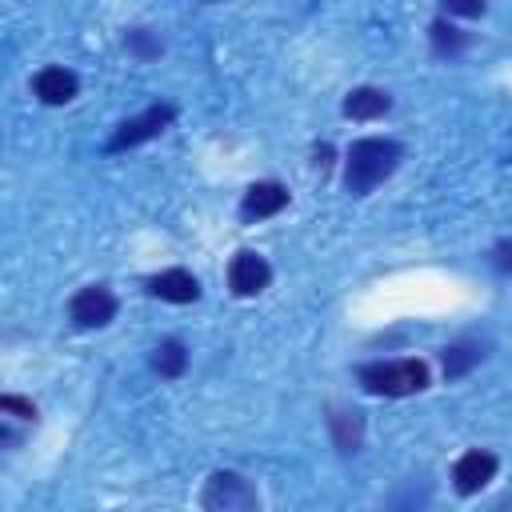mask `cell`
<instances>
[{
	"instance_id": "cell-13",
	"label": "cell",
	"mask_w": 512,
	"mask_h": 512,
	"mask_svg": "<svg viewBox=\"0 0 512 512\" xmlns=\"http://www.w3.org/2000/svg\"><path fill=\"white\" fill-rule=\"evenodd\" d=\"M444 376L448 380H456V376H464V372H472L480 360H484V348L476 344V340H456V344H448L444 348Z\"/></svg>"
},
{
	"instance_id": "cell-11",
	"label": "cell",
	"mask_w": 512,
	"mask_h": 512,
	"mask_svg": "<svg viewBox=\"0 0 512 512\" xmlns=\"http://www.w3.org/2000/svg\"><path fill=\"white\" fill-rule=\"evenodd\" d=\"M344 116H352V120H376V116H384L388 108H392V96L384 92V88H352L348 96H344Z\"/></svg>"
},
{
	"instance_id": "cell-16",
	"label": "cell",
	"mask_w": 512,
	"mask_h": 512,
	"mask_svg": "<svg viewBox=\"0 0 512 512\" xmlns=\"http://www.w3.org/2000/svg\"><path fill=\"white\" fill-rule=\"evenodd\" d=\"M124 48H128L132 56H140V60H152V56H160V40H156L148 28H132V32L124 36Z\"/></svg>"
},
{
	"instance_id": "cell-7",
	"label": "cell",
	"mask_w": 512,
	"mask_h": 512,
	"mask_svg": "<svg viewBox=\"0 0 512 512\" xmlns=\"http://www.w3.org/2000/svg\"><path fill=\"white\" fill-rule=\"evenodd\" d=\"M284 208H288V188L276 184V180H260V184H252V188L244 192V200H240V220H244V224H256V220H268V216H276V212H284Z\"/></svg>"
},
{
	"instance_id": "cell-2",
	"label": "cell",
	"mask_w": 512,
	"mask_h": 512,
	"mask_svg": "<svg viewBox=\"0 0 512 512\" xmlns=\"http://www.w3.org/2000/svg\"><path fill=\"white\" fill-rule=\"evenodd\" d=\"M356 376L372 396H412L428 388L424 360H376V364H364Z\"/></svg>"
},
{
	"instance_id": "cell-14",
	"label": "cell",
	"mask_w": 512,
	"mask_h": 512,
	"mask_svg": "<svg viewBox=\"0 0 512 512\" xmlns=\"http://www.w3.org/2000/svg\"><path fill=\"white\" fill-rule=\"evenodd\" d=\"M152 368L160 372V376H180L184 368H188V348L180 344V340H160L156 348H152Z\"/></svg>"
},
{
	"instance_id": "cell-21",
	"label": "cell",
	"mask_w": 512,
	"mask_h": 512,
	"mask_svg": "<svg viewBox=\"0 0 512 512\" xmlns=\"http://www.w3.org/2000/svg\"><path fill=\"white\" fill-rule=\"evenodd\" d=\"M328 160H332V148L320 144V148H316V168H328Z\"/></svg>"
},
{
	"instance_id": "cell-6",
	"label": "cell",
	"mask_w": 512,
	"mask_h": 512,
	"mask_svg": "<svg viewBox=\"0 0 512 512\" xmlns=\"http://www.w3.org/2000/svg\"><path fill=\"white\" fill-rule=\"evenodd\" d=\"M268 280H272V268H268V260L260 252H248L244 248V252L232 256V264H228V288L236 296H256V292L268 288Z\"/></svg>"
},
{
	"instance_id": "cell-3",
	"label": "cell",
	"mask_w": 512,
	"mask_h": 512,
	"mask_svg": "<svg viewBox=\"0 0 512 512\" xmlns=\"http://www.w3.org/2000/svg\"><path fill=\"white\" fill-rule=\"evenodd\" d=\"M200 512H260V496L240 472L220 468L200 488Z\"/></svg>"
},
{
	"instance_id": "cell-19",
	"label": "cell",
	"mask_w": 512,
	"mask_h": 512,
	"mask_svg": "<svg viewBox=\"0 0 512 512\" xmlns=\"http://www.w3.org/2000/svg\"><path fill=\"white\" fill-rule=\"evenodd\" d=\"M492 268L504 272V276H512V240H496V248H492Z\"/></svg>"
},
{
	"instance_id": "cell-12",
	"label": "cell",
	"mask_w": 512,
	"mask_h": 512,
	"mask_svg": "<svg viewBox=\"0 0 512 512\" xmlns=\"http://www.w3.org/2000/svg\"><path fill=\"white\" fill-rule=\"evenodd\" d=\"M328 428H332V440H336L340 452H356L360 440H364V416L356 408H332Z\"/></svg>"
},
{
	"instance_id": "cell-4",
	"label": "cell",
	"mask_w": 512,
	"mask_h": 512,
	"mask_svg": "<svg viewBox=\"0 0 512 512\" xmlns=\"http://www.w3.org/2000/svg\"><path fill=\"white\" fill-rule=\"evenodd\" d=\"M172 116H176V108H172V104H152V108H144L140 116L124 120V124L112 132L108 152H124V148H136V144H144V140L160 136V132L172 124Z\"/></svg>"
},
{
	"instance_id": "cell-8",
	"label": "cell",
	"mask_w": 512,
	"mask_h": 512,
	"mask_svg": "<svg viewBox=\"0 0 512 512\" xmlns=\"http://www.w3.org/2000/svg\"><path fill=\"white\" fill-rule=\"evenodd\" d=\"M492 476H496V456L484 452V448L464 452V456L456 460V468H452V484H456L460 496H476Z\"/></svg>"
},
{
	"instance_id": "cell-20",
	"label": "cell",
	"mask_w": 512,
	"mask_h": 512,
	"mask_svg": "<svg viewBox=\"0 0 512 512\" xmlns=\"http://www.w3.org/2000/svg\"><path fill=\"white\" fill-rule=\"evenodd\" d=\"M480 12H484V4H468V0H448L440 8V16H480Z\"/></svg>"
},
{
	"instance_id": "cell-1",
	"label": "cell",
	"mask_w": 512,
	"mask_h": 512,
	"mask_svg": "<svg viewBox=\"0 0 512 512\" xmlns=\"http://www.w3.org/2000/svg\"><path fill=\"white\" fill-rule=\"evenodd\" d=\"M400 160H404V148L396 140H380V136L356 140L344 160V188L352 196H368L380 180H388L400 168Z\"/></svg>"
},
{
	"instance_id": "cell-18",
	"label": "cell",
	"mask_w": 512,
	"mask_h": 512,
	"mask_svg": "<svg viewBox=\"0 0 512 512\" xmlns=\"http://www.w3.org/2000/svg\"><path fill=\"white\" fill-rule=\"evenodd\" d=\"M0 408L12 412L16 420H36V404L24 400V396H0Z\"/></svg>"
},
{
	"instance_id": "cell-15",
	"label": "cell",
	"mask_w": 512,
	"mask_h": 512,
	"mask_svg": "<svg viewBox=\"0 0 512 512\" xmlns=\"http://www.w3.org/2000/svg\"><path fill=\"white\" fill-rule=\"evenodd\" d=\"M428 36H432V48H436L440 56H456V52L468 44V32H460L456 24H448V16H436L432 28H428Z\"/></svg>"
},
{
	"instance_id": "cell-17",
	"label": "cell",
	"mask_w": 512,
	"mask_h": 512,
	"mask_svg": "<svg viewBox=\"0 0 512 512\" xmlns=\"http://www.w3.org/2000/svg\"><path fill=\"white\" fill-rule=\"evenodd\" d=\"M416 480H420V476H416ZM416 480H408V484L388 500V508H392V512H420V508H424L428 492H420V496H416Z\"/></svg>"
},
{
	"instance_id": "cell-9",
	"label": "cell",
	"mask_w": 512,
	"mask_h": 512,
	"mask_svg": "<svg viewBox=\"0 0 512 512\" xmlns=\"http://www.w3.org/2000/svg\"><path fill=\"white\" fill-rule=\"evenodd\" d=\"M144 288H148V296L168 300V304H192V300H200V280H196L188 268L156 272V276H148Z\"/></svg>"
},
{
	"instance_id": "cell-10",
	"label": "cell",
	"mask_w": 512,
	"mask_h": 512,
	"mask_svg": "<svg viewBox=\"0 0 512 512\" xmlns=\"http://www.w3.org/2000/svg\"><path fill=\"white\" fill-rule=\"evenodd\" d=\"M32 92H36L44 104H68V100L80 92V80H76V72L60 68V64H48V68H40V72L32 76Z\"/></svg>"
},
{
	"instance_id": "cell-5",
	"label": "cell",
	"mask_w": 512,
	"mask_h": 512,
	"mask_svg": "<svg viewBox=\"0 0 512 512\" xmlns=\"http://www.w3.org/2000/svg\"><path fill=\"white\" fill-rule=\"evenodd\" d=\"M68 316H72V324L76 328H104L112 316H116V296L104 288V284H88V288H80L76 296H72V304H68Z\"/></svg>"
}]
</instances>
